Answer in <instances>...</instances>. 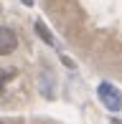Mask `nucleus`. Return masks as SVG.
<instances>
[{
  "instance_id": "obj_5",
  "label": "nucleus",
  "mask_w": 122,
  "mask_h": 124,
  "mask_svg": "<svg viewBox=\"0 0 122 124\" xmlns=\"http://www.w3.org/2000/svg\"><path fill=\"white\" fill-rule=\"evenodd\" d=\"M0 124H3V122H0Z\"/></svg>"
},
{
  "instance_id": "obj_3",
  "label": "nucleus",
  "mask_w": 122,
  "mask_h": 124,
  "mask_svg": "<svg viewBox=\"0 0 122 124\" xmlns=\"http://www.w3.org/2000/svg\"><path fill=\"white\" fill-rule=\"evenodd\" d=\"M36 33H38V36H41V41H46V43H48V46H53V43H56V41H53V36H51V33L46 31V25H43L41 20H38V23H36Z\"/></svg>"
},
{
  "instance_id": "obj_4",
  "label": "nucleus",
  "mask_w": 122,
  "mask_h": 124,
  "mask_svg": "<svg viewBox=\"0 0 122 124\" xmlns=\"http://www.w3.org/2000/svg\"><path fill=\"white\" fill-rule=\"evenodd\" d=\"M13 76V71H8V69H0V96L5 94V86H8V78Z\"/></svg>"
},
{
  "instance_id": "obj_1",
  "label": "nucleus",
  "mask_w": 122,
  "mask_h": 124,
  "mask_svg": "<svg viewBox=\"0 0 122 124\" xmlns=\"http://www.w3.org/2000/svg\"><path fill=\"white\" fill-rule=\"evenodd\" d=\"M97 96H99V101H102L109 111H120V109H122V91L114 86V84L102 81V84L97 86Z\"/></svg>"
},
{
  "instance_id": "obj_2",
  "label": "nucleus",
  "mask_w": 122,
  "mask_h": 124,
  "mask_svg": "<svg viewBox=\"0 0 122 124\" xmlns=\"http://www.w3.org/2000/svg\"><path fill=\"white\" fill-rule=\"evenodd\" d=\"M18 48V36H15L10 28L0 25V56H8Z\"/></svg>"
}]
</instances>
